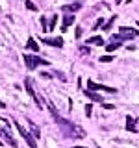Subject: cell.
Here are the masks:
<instances>
[{"label":"cell","instance_id":"11","mask_svg":"<svg viewBox=\"0 0 139 148\" xmlns=\"http://www.w3.org/2000/svg\"><path fill=\"white\" fill-rule=\"evenodd\" d=\"M126 130H128V132H132V133H136V132H137L136 119H133V117H130V115L126 117Z\"/></svg>","mask_w":139,"mask_h":148},{"label":"cell","instance_id":"26","mask_svg":"<svg viewBox=\"0 0 139 148\" xmlns=\"http://www.w3.org/2000/svg\"><path fill=\"white\" fill-rule=\"evenodd\" d=\"M80 52H82V54H89V48H85V46H82V48H80Z\"/></svg>","mask_w":139,"mask_h":148},{"label":"cell","instance_id":"28","mask_svg":"<svg viewBox=\"0 0 139 148\" xmlns=\"http://www.w3.org/2000/svg\"><path fill=\"white\" fill-rule=\"evenodd\" d=\"M74 148H85V146H74Z\"/></svg>","mask_w":139,"mask_h":148},{"label":"cell","instance_id":"29","mask_svg":"<svg viewBox=\"0 0 139 148\" xmlns=\"http://www.w3.org/2000/svg\"><path fill=\"white\" fill-rule=\"evenodd\" d=\"M2 143H4V141H2V139H0V145H2Z\"/></svg>","mask_w":139,"mask_h":148},{"label":"cell","instance_id":"31","mask_svg":"<svg viewBox=\"0 0 139 148\" xmlns=\"http://www.w3.org/2000/svg\"><path fill=\"white\" fill-rule=\"evenodd\" d=\"M137 26H139V22H137Z\"/></svg>","mask_w":139,"mask_h":148},{"label":"cell","instance_id":"4","mask_svg":"<svg viewBox=\"0 0 139 148\" xmlns=\"http://www.w3.org/2000/svg\"><path fill=\"white\" fill-rule=\"evenodd\" d=\"M24 87H26V91H28V95L32 96V100L35 102V106H37V109H41L43 108V104H41V100H39V96L35 95V91H34V83H32L30 78H26L24 80Z\"/></svg>","mask_w":139,"mask_h":148},{"label":"cell","instance_id":"7","mask_svg":"<svg viewBox=\"0 0 139 148\" xmlns=\"http://www.w3.org/2000/svg\"><path fill=\"white\" fill-rule=\"evenodd\" d=\"M87 87H89V91H106V92H117L115 87H108V85H100V83H95L93 80L87 82Z\"/></svg>","mask_w":139,"mask_h":148},{"label":"cell","instance_id":"9","mask_svg":"<svg viewBox=\"0 0 139 148\" xmlns=\"http://www.w3.org/2000/svg\"><path fill=\"white\" fill-rule=\"evenodd\" d=\"M43 43H46V45H50V46H56V48H61L63 46V39L61 37H56V39H43Z\"/></svg>","mask_w":139,"mask_h":148},{"label":"cell","instance_id":"22","mask_svg":"<svg viewBox=\"0 0 139 148\" xmlns=\"http://www.w3.org/2000/svg\"><path fill=\"white\" fill-rule=\"evenodd\" d=\"M56 78H59L61 82H65V80H67V78H65V74H61L59 71H56Z\"/></svg>","mask_w":139,"mask_h":148},{"label":"cell","instance_id":"18","mask_svg":"<svg viewBox=\"0 0 139 148\" xmlns=\"http://www.w3.org/2000/svg\"><path fill=\"white\" fill-rule=\"evenodd\" d=\"M24 6H26V9H30V11H37V6H35L34 2H32V0H26Z\"/></svg>","mask_w":139,"mask_h":148},{"label":"cell","instance_id":"3","mask_svg":"<svg viewBox=\"0 0 139 148\" xmlns=\"http://www.w3.org/2000/svg\"><path fill=\"white\" fill-rule=\"evenodd\" d=\"M13 124H15V128H17V132H19V133H21V135H22V139H24V141L28 143V146H30V148H37V143H35V137H32V133H30V132H26V130H24V128H22V126H21V124H19V122H17V119H13Z\"/></svg>","mask_w":139,"mask_h":148},{"label":"cell","instance_id":"21","mask_svg":"<svg viewBox=\"0 0 139 148\" xmlns=\"http://www.w3.org/2000/svg\"><path fill=\"white\" fill-rule=\"evenodd\" d=\"M111 59H113L111 56H102V58H100V61H102V63H109Z\"/></svg>","mask_w":139,"mask_h":148},{"label":"cell","instance_id":"23","mask_svg":"<svg viewBox=\"0 0 139 148\" xmlns=\"http://www.w3.org/2000/svg\"><path fill=\"white\" fill-rule=\"evenodd\" d=\"M91 111H93L91 104H87V106H85V115H87V117H91Z\"/></svg>","mask_w":139,"mask_h":148},{"label":"cell","instance_id":"12","mask_svg":"<svg viewBox=\"0 0 139 148\" xmlns=\"http://www.w3.org/2000/svg\"><path fill=\"white\" fill-rule=\"evenodd\" d=\"M26 48H28V50H32V52H39V45H37V41L34 39V37H30V39H28Z\"/></svg>","mask_w":139,"mask_h":148},{"label":"cell","instance_id":"25","mask_svg":"<svg viewBox=\"0 0 139 148\" xmlns=\"http://www.w3.org/2000/svg\"><path fill=\"white\" fill-rule=\"evenodd\" d=\"M100 26H104V21H102V18H98V21L95 22V30H96V28H100Z\"/></svg>","mask_w":139,"mask_h":148},{"label":"cell","instance_id":"30","mask_svg":"<svg viewBox=\"0 0 139 148\" xmlns=\"http://www.w3.org/2000/svg\"><path fill=\"white\" fill-rule=\"evenodd\" d=\"M115 2H117V4H119V2H120V0H115Z\"/></svg>","mask_w":139,"mask_h":148},{"label":"cell","instance_id":"20","mask_svg":"<svg viewBox=\"0 0 139 148\" xmlns=\"http://www.w3.org/2000/svg\"><path fill=\"white\" fill-rule=\"evenodd\" d=\"M41 26H43V32H48V24H46V18L41 17Z\"/></svg>","mask_w":139,"mask_h":148},{"label":"cell","instance_id":"8","mask_svg":"<svg viewBox=\"0 0 139 148\" xmlns=\"http://www.w3.org/2000/svg\"><path fill=\"white\" fill-rule=\"evenodd\" d=\"M82 8V2H72V4H67V6L61 8L63 13H72V11H78V9Z\"/></svg>","mask_w":139,"mask_h":148},{"label":"cell","instance_id":"24","mask_svg":"<svg viewBox=\"0 0 139 148\" xmlns=\"http://www.w3.org/2000/svg\"><path fill=\"white\" fill-rule=\"evenodd\" d=\"M74 37H76V39H80V37H82V28H76V32H74Z\"/></svg>","mask_w":139,"mask_h":148},{"label":"cell","instance_id":"16","mask_svg":"<svg viewBox=\"0 0 139 148\" xmlns=\"http://www.w3.org/2000/svg\"><path fill=\"white\" fill-rule=\"evenodd\" d=\"M115 18H117V17L113 15V17H111L109 21H108V22L104 24V28H102V30H104V32H109V30H111V26H113V22H115Z\"/></svg>","mask_w":139,"mask_h":148},{"label":"cell","instance_id":"1","mask_svg":"<svg viewBox=\"0 0 139 148\" xmlns=\"http://www.w3.org/2000/svg\"><path fill=\"white\" fill-rule=\"evenodd\" d=\"M45 104H46V108L50 109V113H52L56 124L61 128V132H63L65 137H71V139H83V137H85V132H83L80 126H76L74 122H71V120H67V119H63L61 115L58 113V109L54 108V104H52L50 100H45Z\"/></svg>","mask_w":139,"mask_h":148},{"label":"cell","instance_id":"27","mask_svg":"<svg viewBox=\"0 0 139 148\" xmlns=\"http://www.w3.org/2000/svg\"><path fill=\"white\" fill-rule=\"evenodd\" d=\"M0 108H2V109H4V108H6V104H4V102H0Z\"/></svg>","mask_w":139,"mask_h":148},{"label":"cell","instance_id":"19","mask_svg":"<svg viewBox=\"0 0 139 148\" xmlns=\"http://www.w3.org/2000/svg\"><path fill=\"white\" fill-rule=\"evenodd\" d=\"M56 22H58V15H52V18H50V22H48V30H54Z\"/></svg>","mask_w":139,"mask_h":148},{"label":"cell","instance_id":"14","mask_svg":"<svg viewBox=\"0 0 139 148\" xmlns=\"http://www.w3.org/2000/svg\"><path fill=\"white\" fill-rule=\"evenodd\" d=\"M28 126H30V132H34V137H35V139H37V137H41V130H39V126H37L35 122L28 120Z\"/></svg>","mask_w":139,"mask_h":148},{"label":"cell","instance_id":"13","mask_svg":"<svg viewBox=\"0 0 139 148\" xmlns=\"http://www.w3.org/2000/svg\"><path fill=\"white\" fill-rule=\"evenodd\" d=\"M83 92H85V96H87V98H91L93 102H104V100H102V96L96 95L95 91H89V89H87V91H83Z\"/></svg>","mask_w":139,"mask_h":148},{"label":"cell","instance_id":"6","mask_svg":"<svg viewBox=\"0 0 139 148\" xmlns=\"http://www.w3.org/2000/svg\"><path fill=\"white\" fill-rule=\"evenodd\" d=\"M0 139H2V141H6L9 146L11 148H19V145H17V141H15V137L11 135V132H9V130H0Z\"/></svg>","mask_w":139,"mask_h":148},{"label":"cell","instance_id":"5","mask_svg":"<svg viewBox=\"0 0 139 148\" xmlns=\"http://www.w3.org/2000/svg\"><path fill=\"white\" fill-rule=\"evenodd\" d=\"M119 35L120 39H136L137 37V30H133V28H128V26H120L119 28Z\"/></svg>","mask_w":139,"mask_h":148},{"label":"cell","instance_id":"2","mask_svg":"<svg viewBox=\"0 0 139 148\" xmlns=\"http://www.w3.org/2000/svg\"><path fill=\"white\" fill-rule=\"evenodd\" d=\"M22 58H24V65H26L28 71H35L39 65H48L46 59L39 58V56H35V54H24Z\"/></svg>","mask_w":139,"mask_h":148},{"label":"cell","instance_id":"10","mask_svg":"<svg viewBox=\"0 0 139 148\" xmlns=\"http://www.w3.org/2000/svg\"><path fill=\"white\" fill-rule=\"evenodd\" d=\"M74 22V15H71V13H67V15L63 17V24H61V32H67V28L71 26Z\"/></svg>","mask_w":139,"mask_h":148},{"label":"cell","instance_id":"15","mask_svg":"<svg viewBox=\"0 0 139 148\" xmlns=\"http://www.w3.org/2000/svg\"><path fill=\"white\" fill-rule=\"evenodd\" d=\"M87 43H89V45H96V46H102V45H104V39H102V37H91V39H87Z\"/></svg>","mask_w":139,"mask_h":148},{"label":"cell","instance_id":"17","mask_svg":"<svg viewBox=\"0 0 139 148\" xmlns=\"http://www.w3.org/2000/svg\"><path fill=\"white\" fill-rule=\"evenodd\" d=\"M119 46H120V43H115V41H111V43L106 46V50H108V52H113V50L119 48Z\"/></svg>","mask_w":139,"mask_h":148}]
</instances>
